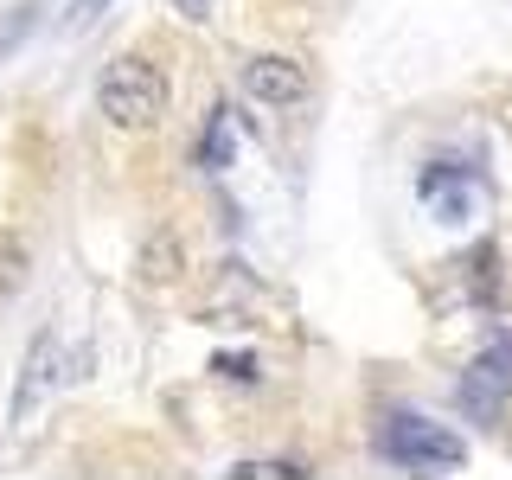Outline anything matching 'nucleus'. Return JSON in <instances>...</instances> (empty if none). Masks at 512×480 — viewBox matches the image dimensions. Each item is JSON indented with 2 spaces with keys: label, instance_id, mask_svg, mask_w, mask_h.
Returning <instances> with one entry per match:
<instances>
[{
  "label": "nucleus",
  "instance_id": "1",
  "mask_svg": "<svg viewBox=\"0 0 512 480\" xmlns=\"http://www.w3.org/2000/svg\"><path fill=\"white\" fill-rule=\"evenodd\" d=\"M96 109L109 116V128H128V135H148V128L167 122V71L154 58H116L96 84Z\"/></svg>",
  "mask_w": 512,
  "mask_h": 480
},
{
  "label": "nucleus",
  "instance_id": "2",
  "mask_svg": "<svg viewBox=\"0 0 512 480\" xmlns=\"http://www.w3.org/2000/svg\"><path fill=\"white\" fill-rule=\"evenodd\" d=\"M384 461L391 468H404V474H455L461 461H468V442L455 436V429H442V423H429V416H391L384 423Z\"/></svg>",
  "mask_w": 512,
  "mask_h": 480
},
{
  "label": "nucleus",
  "instance_id": "3",
  "mask_svg": "<svg viewBox=\"0 0 512 480\" xmlns=\"http://www.w3.org/2000/svg\"><path fill=\"white\" fill-rule=\"evenodd\" d=\"M506 397H512V333L500 327L474 352L468 372H461V410H468L474 423H493V416L506 410Z\"/></svg>",
  "mask_w": 512,
  "mask_h": 480
},
{
  "label": "nucleus",
  "instance_id": "4",
  "mask_svg": "<svg viewBox=\"0 0 512 480\" xmlns=\"http://www.w3.org/2000/svg\"><path fill=\"white\" fill-rule=\"evenodd\" d=\"M71 372H64V346H58V333H39L26 352V372H20V391H13V423H32V404H39L52 384H64Z\"/></svg>",
  "mask_w": 512,
  "mask_h": 480
},
{
  "label": "nucleus",
  "instance_id": "5",
  "mask_svg": "<svg viewBox=\"0 0 512 480\" xmlns=\"http://www.w3.org/2000/svg\"><path fill=\"white\" fill-rule=\"evenodd\" d=\"M244 90L256 103H269V109H288V103L308 96V71H301L295 58H282V52H263V58L244 64Z\"/></svg>",
  "mask_w": 512,
  "mask_h": 480
},
{
  "label": "nucleus",
  "instance_id": "6",
  "mask_svg": "<svg viewBox=\"0 0 512 480\" xmlns=\"http://www.w3.org/2000/svg\"><path fill=\"white\" fill-rule=\"evenodd\" d=\"M423 199L436 205V212L448 218V224H461V218H474V205H480V186H474V173L468 167H455V160H436V167L423 173Z\"/></svg>",
  "mask_w": 512,
  "mask_h": 480
},
{
  "label": "nucleus",
  "instance_id": "7",
  "mask_svg": "<svg viewBox=\"0 0 512 480\" xmlns=\"http://www.w3.org/2000/svg\"><path fill=\"white\" fill-rule=\"evenodd\" d=\"M180 269H186L180 237H173V231H154V237H148V250H141V276H148V282H173Z\"/></svg>",
  "mask_w": 512,
  "mask_h": 480
},
{
  "label": "nucleus",
  "instance_id": "8",
  "mask_svg": "<svg viewBox=\"0 0 512 480\" xmlns=\"http://www.w3.org/2000/svg\"><path fill=\"white\" fill-rule=\"evenodd\" d=\"M32 13H39L32 0H20V7H7V13H0V64H7V58L26 45V32H32Z\"/></svg>",
  "mask_w": 512,
  "mask_h": 480
},
{
  "label": "nucleus",
  "instance_id": "9",
  "mask_svg": "<svg viewBox=\"0 0 512 480\" xmlns=\"http://www.w3.org/2000/svg\"><path fill=\"white\" fill-rule=\"evenodd\" d=\"M20 282H26V244L13 231H0V301H7Z\"/></svg>",
  "mask_w": 512,
  "mask_h": 480
},
{
  "label": "nucleus",
  "instance_id": "10",
  "mask_svg": "<svg viewBox=\"0 0 512 480\" xmlns=\"http://www.w3.org/2000/svg\"><path fill=\"white\" fill-rule=\"evenodd\" d=\"M468 276H474V301H493V295H500V256L474 250L468 256Z\"/></svg>",
  "mask_w": 512,
  "mask_h": 480
},
{
  "label": "nucleus",
  "instance_id": "11",
  "mask_svg": "<svg viewBox=\"0 0 512 480\" xmlns=\"http://www.w3.org/2000/svg\"><path fill=\"white\" fill-rule=\"evenodd\" d=\"M205 167H212V173L231 167V116H224V109L212 116V128H205Z\"/></svg>",
  "mask_w": 512,
  "mask_h": 480
},
{
  "label": "nucleus",
  "instance_id": "12",
  "mask_svg": "<svg viewBox=\"0 0 512 480\" xmlns=\"http://www.w3.org/2000/svg\"><path fill=\"white\" fill-rule=\"evenodd\" d=\"M237 480H301V474H308V468H301V461H237V468H231Z\"/></svg>",
  "mask_w": 512,
  "mask_h": 480
},
{
  "label": "nucleus",
  "instance_id": "13",
  "mask_svg": "<svg viewBox=\"0 0 512 480\" xmlns=\"http://www.w3.org/2000/svg\"><path fill=\"white\" fill-rule=\"evenodd\" d=\"M109 13V0H71V13H64V32H84Z\"/></svg>",
  "mask_w": 512,
  "mask_h": 480
},
{
  "label": "nucleus",
  "instance_id": "14",
  "mask_svg": "<svg viewBox=\"0 0 512 480\" xmlns=\"http://www.w3.org/2000/svg\"><path fill=\"white\" fill-rule=\"evenodd\" d=\"M218 378H250V359H218Z\"/></svg>",
  "mask_w": 512,
  "mask_h": 480
},
{
  "label": "nucleus",
  "instance_id": "15",
  "mask_svg": "<svg viewBox=\"0 0 512 480\" xmlns=\"http://www.w3.org/2000/svg\"><path fill=\"white\" fill-rule=\"evenodd\" d=\"M186 7V20H212V0H180Z\"/></svg>",
  "mask_w": 512,
  "mask_h": 480
}]
</instances>
